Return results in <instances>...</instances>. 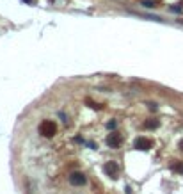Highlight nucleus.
I'll return each mask as SVG.
<instances>
[{
  "label": "nucleus",
  "mask_w": 183,
  "mask_h": 194,
  "mask_svg": "<svg viewBox=\"0 0 183 194\" xmlns=\"http://www.w3.org/2000/svg\"><path fill=\"white\" fill-rule=\"evenodd\" d=\"M39 134L44 135V137H53L57 134V123L50 121V119H44V121L39 125Z\"/></svg>",
  "instance_id": "nucleus-1"
},
{
  "label": "nucleus",
  "mask_w": 183,
  "mask_h": 194,
  "mask_svg": "<svg viewBox=\"0 0 183 194\" xmlns=\"http://www.w3.org/2000/svg\"><path fill=\"white\" fill-rule=\"evenodd\" d=\"M103 171H105L107 176L116 178V176H117V173H119V166H117V162L110 160V162H107L105 166H103Z\"/></svg>",
  "instance_id": "nucleus-2"
},
{
  "label": "nucleus",
  "mask_w": 183,
  "mask_h": 194,
  "mask_svg": "<svg viewBox=\"0 0 183 194\" xmlns=\"http://www.w3.org/2000/svg\"><path fill=\"white\" fill-rule=\"evenodd\" d=\"M133 148H137V150H140V151H146L151 148V141L146 137H137L133 141Z\"/></svg>",
  "instance_id": "nucleus-3"
},
{
  "label": "nucleus",
  "mask_w": 183,
  "mask_h": 194,
  "mask_svg": "<svg viewBox=\"0 0 183 194\" xmlns=\"http://www.w3.org/2000/svg\"><path fill=\"white\" fill-rule=\"evenodd\" d=\"M107 146H110V148H117L119 144H121V135L117 132H112V134H109L107 135Z\"/></svg>",
  "instance_id": "nucleus-4"
},
{
  "label": "nucleus",
  "mask_w": 183,
  "mask_h": 194,
  "mask_svg": "<svg viewBox=\"0 0 183 194\" xmlns=\"http://www.w3.org/2000/svg\"><path fill=\"white\" fill-rule=\"evenodd\" d=\"M69 182H71L73 185L80 187V185H85V183H87V178L84 176L82 173H71V176H69Z\"/></svg>",
  "instance_id": "nucleus-5"
},
{
  "label": "nucleus",
  "mask_w": 183,
  "mask_h": 194,
  "mask_svg": "<svg viewBox=\"0 0 183 194\" xmlns=\"http://www.w3.org/2000/svg\"><path fill=\"white\" fill-rule=\"evenodd\" d=\"M171 169H172L174 173H180V175H181V173H183V162L176 160V162H174V164L171 166Z\"/></svg>",
  "instance_id": "nucleus-6"
},
{
  "label": "nucleus",
  "mask_w": 183,
  "mask_h": 194,
  "mask_svg": "<svg viewBox=\"0 0 183 194\" xmlns=\"http://www.w3.org/2000/svg\"><path fill=\"white\" fill-rule=\"evenodd\" d=\"M144 127L146 128H156L158 127V119H150V121H146Z\"/></svg>",
  "instance_id": "nucleus-7"
},
{
  "label": "nucleus",
  "mask_w": 183,
  "mask_h": 194,
  "mask_svg": "<svg viewBox=\"0 0 183 194\" xmlns=\"http://www.w3.org/2000/svg\"><path fill=\"white\" fill-rule=\"evenodd\" d=\"M142 6H146V7H155V2H153V0H144V2H142Z\"/></svg>",
  "instance_id": "nucleus-8"
},
{
  "label": "nucleus",
  "mask_w": 183,
  "mask_h": 194,
  "mask_svg": "<svg viewBox=\"0 0 183 194\" xmlns=\"http://www.w3.org/2000/svg\"><path fill=\"white\" fill-rule=\"evenodd\" d=\"M171 11H176V13H180V11H181V7H178V6H172V7H171Z\"/></svg>",
  "instance_id": "nucleus-9"
},
{
  "label": "nucleus",
  "mask_w": 183,
  "mask_h": 194,
  "mask_svg": "<svg viewBox=\"0 0 183 194\" xmlns=\"http://www.w3.org/2000/svg\"><path fill=\"white\" fill-rule=\"evenodd\" d=\"M107 127H109V128H114V127H116V121H110L109 125H107Z\"/></svg>",
  "instance_id": "nucleus-10"
},
{
  "label": "nucleus",
  "mask_w": 183,
  "mask_h": 194,
  "mask_svg": "<svg viewBox=\"0 0 183 194\" xmlns=\"http://www.w3.org/2000/svg\"><path fill=\"white\" fill-rule=\"evenodd\" d=\"M180 148H181V150H183V139H181V141H180Z\"/></svg>",
  "instance_id": "nucleus-11"
}]
</instances>
